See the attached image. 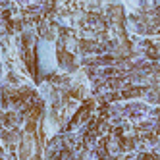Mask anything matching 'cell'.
I'll return each instance as SVG.
<instances>
[{"label": "cell", "mask_w": 160, "mask_h": 160, "mask_svg": "<svg viewBox=\"0 0 160 160\" xmlns=\"http://www.w3.org/2000/svg\"><path fill=\"white\" fill-rule=\"evenodd\" d=\"M37 122L29 120L27 128L23 133V141H21V160H41V145H39V137H37Z\"/></svg>", "instance_id": "obj_1"}]
</instances>
